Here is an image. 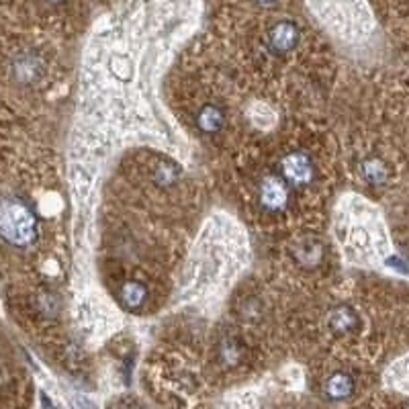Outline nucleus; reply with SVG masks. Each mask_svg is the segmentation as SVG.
I'll return each instance as SVG.
<instances>
[{"label": "nucleus", "mask_w": 409, "mask_h": 409, "mask_svg": "<svg viewBox=\"0 0 409 409\" xmlns=\"http://www.w3.org/2000/svg\"><path fill=\"white\" fill-rule=\"evenodd\" d=\"M303 41V31L297 21L291 17H279L270 25H266L264 46L272 55H289L299 50Z\"/></svg>", "instance_id": "obj_3"}, {"label": "nucleus", "mask_w": 409, "mask_h": 409, "mask_svg": "<svg viewBox=\"0 0 409 409\" xmlns=\"http://www.w3.org/2000/svg\"><path fill=\"white\" fill-rule=\"evenodd\" d=\"M262 201L268 209H281L286 201V190L279 180H266L262 186Z\"/></svg>", "instance_id": "obj_6"}, {"label": "nucleus", "mask_w": 409, "mask_h": 409, "mask_svg": "<svg viewBox=\"0 0 409 409\" xmlns=\"http://www.w3.org/2000/svg\"><path fill=\"white\" fill-rule=\"evenodd\" d=\"M74 409H95V405H92L88 399H82V397H78L76 403H74Z\"/></svg>", "instance_id": "obj_12"}, {"label": "nucleus", "mask_w": 409, "mask_h": 409, "mask_svg": "<svg viewBox=\"0 0 409 409\" xmlns=\"http://www.w3.org/2000/svg\"><path fill=\"white\" fill-rule=\"evenodd\" d=\"M129 409H139V408H129Z\"/></svg>", "instance_id": "obj_14"}, {"label": "nucleus", "mask_w": 409, "mask_h": 409, "mask_svg": "<svg viewBox=\"0 0 409 409\" xmlns=\"http://www.w3.org/2000/svg\"><path fill=\"white\" fill-rule=\"evenodd\" d=\"M313 15L344 39L362 35L368 25V13L364 0H307Z\"/></svg>", "instance_id": "obj_1"}, {"label": "nucleus", "mask_w": 409, "mask_h": 409, "mask_svg": "<svg viewBox=\"0 0 409 409\" xmlns=\"http://www.w3.org/2000/svg\"><path fill=\"white\" fill-rule=\"evenodd\" d=\"M221 123H223L221 113H219L215 106H207V109H203V113L199 115V125H201L204 131H209V133L217 131V129L221 127Z\"/></svg>", "instance_id": "obj_9"}, {"label": "nucleus", "mask_w": 409, "mask_h": 409, "mask_svg": "<svg viewBox=\"0 0 409 409\" xmlns=\"http://www.w3.org/2000/svg\"><path fill=\"white\" fill-rule=\"evenodd\" d=\"M43 2H46L48 6H55V8H57V6H64V4H68V0H43Z\"/></svg>", "instance_id": "obj_13"}, {"label": "nucleus", "mask_w": 409, "mask_h": 409, "mask_svg": "<svg viewBox=\"0 0 409 409\" xmlns=\"http://www.w3.org/2000/svg\"><path fill=\"white\" fill-rule=\"evenodd\" d=\"M362 174H364V179L368 180L370 184H381L387 176V172H384L383 164L379 162V160H370V162H366L364 164V168H362Z\"/></svg>", "instance_id": "obj_11"}, {"label": "nucleus", "mask_w": 409, "mask_h": 409, "mask_svg": "<svg viewBox=\"0 0 409 409\" xmlns=\"http://www.w3.org/2000/svg\"><path fill=\"white\" fill-rule=\"evenodd\" d=\"M282 170H284V176L295 182V184H307L309 180L313 179V168H311V162L307 160L303 153H291L284 158L282 162Z\"/></svg>", "instance_id": "obj_4"}, {"label": "nucleus", "mask_w": 409, "mask_h": 409, "mask_svg": "<svg viewBox=\"0 0 409 409\" xmlns=\"http://www.w3.org/2000/svg\"><path fill=\"white\" fill-rule=\"evenodd\" d=\"M352 379L350 377H346V375H335L332 377L328 384H326V393H328V397L330 399H335V401H340V399H346V397H350V393H352Z\"/></svg>", "instance_id": "obj_7"}, {"label": "nucleus", "mask_w": 409, "mask_h": 409, "mask_svg": "<svg viewBox=\"0 0 409 409\" xmlns=\"http://www.w3.org/2000/svg\"><path fill=\"white\" fill-rule=\"evenodd\" d=\"M121 297H123V301H125L129 307H137L144 299H146V289H144L141 284H137V282H129V284L123 286Z\"/></svg>", "instance_id": "obj_10"}, {"label": "nucleus", "mask_w": 409, "mask_h": 409, "mask_svg": "<svg viewBox=\"0 0 409 409\" xmlns=\"http://www.w3.org/2000/svg\"><path fill=\"white\" fill-rule=\"evenodd\" d=\"M0 235L11 246L25 248L37 235V221L33 211L19 199L0 203Z\"/></svg>", "instance_id": "obj_2"}, {"label": "nucleus", "mask_w": 409, "mask_h": 409, "mask_svg": "<svg viewBox=\"0 0 409 409\" xmlns=\"http://www.w3.org/2000/svg\"><path fill=\"white\" fill-rule=\"evenodd\" d=\"M330 326H332L333 332L348 333L356 328L358 319H356V315H354L348 307H342V309L333 311L332 319H330Z\"/></svg>", "instance_id": "obj_8"}, {"label": "nucleus", "mask_w": 409, "mask_h": 409, "mask_svg": "<svg viewBox=\"0 0 409 409\" xmlns=\"http://www.w3.org/2000/svg\"><path fill=\"white\" fill-rule=\"evenodd\" d=\"M39 72H41V62L33 53H25V55H21L15 62V76H17V80L25 82V84L37 80Z\"/></svg>", "instance_id": "obj_5"}]
</instances>
